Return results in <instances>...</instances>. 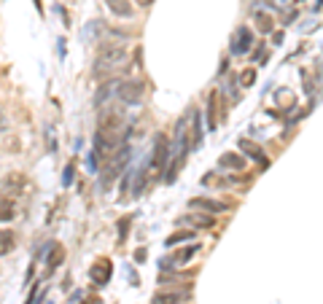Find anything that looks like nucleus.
Wrapping results in <instances>:
<instances>
[{
	"mask_svg": "<svg viewBox=\"0 0 323 304\" xmlns=\"http://www.w3.org/2000/svg\"><path fill=\"white\" fill-rule=\"evenodd\" d=\"M127 60V46L124 43H102L97 49V60H95V76L97 73H108V70H116L119 65H124Z\"/></svg>",
	"mask_w": 323,
	"mask_h": 304,
	"instance_id": "1",
	"label": "nucleus"
},
{
	"mask_svg": "<svg viewBox=\"0 0 323 304\" xmlns=\"http://www.w3.org/2000/svg\"><path fill=\"white\" fill-rule=\"evenodd\" d=\"M170 162V143L164 140V137H157L154 140V153H151V159H148V175H159V173H164V164Z\"/></svg>",
	"mask_w": 323,
	"mask_h": 304,
	"instance_id": "2",
	"label": "nucleus"
},
{
	"mask_svg": "<svg viewBox=\"0 0 323 304\" xmlns=\"http://www.w3.org/2000/svg\"><path fill=\"white\" fill-rule=\"evenodd\" d=\"M143 91H146V84L143 81H121L119 87H116V97L124 105H140V100H143Z\"/></svg>",
	"mask_w": 323,
	"mask_h": 304,
	"instance_id": "3",
	"label": "nucleus"
},
{
	"mask_svg": "<svg viewBox=\"0 0 323 304\" xmlns=\"http://www.w3.org/2000/svg\"><path fill=\"white\" fill-rule=\"evenodd\" d=\"M218 100H221V94H218L216 89L210 91V97H207V108H205V119H207V132H216L218 124H221V119H226V111H221L218 108Z\"/></svg>",
	"mask_w": 323,
	"mask_h": 304,
	"instance_id": "4",
	"label": "nucleus"
},
{
	"mask_svg": "<svg viewBox=\"0 0 323 304\" xmlns=\"http://www.w3.org/2000/svg\"><path fill=\"white\" fill-rule=\"evenodd\" d=\"M202 137H205V124H202V113L194 108L189 113V151H197L202 146Z\"/></svg>",
	"mask_w": 323,
	"mask_h": 304,
	"instance_id": "5",
	"label": "nucleus"
},
{
	"mask_svg": "<svg viewBox=\"0 0 323 304\" xmlns=\"http://www.w3.org/2000/svg\"><path fill=\"white\" fill-rule=\"evenodd\" d=\"M199 253V245H186V248H181V250H175V253H170L164 261H159V269L164 272V269H172V267H181V264H189L192 261V256H197Z\"/></svg>",
	"mask_w": 323,
	"mask_h": 304,
	"instance_id": "6",
	"label": "nucleus"
},
{
	"mask_svg": "<svg viewBox=\"0 0 323 304\" xmlns=\"http://www.w3.org/2000/svg\"><path fill=\"white\" fill-rule=\"evenodd\" d=\"M251 46H253V32L248 30L245 25L237 27L234 35H232V43H229V51H232V54H248Z\"/></svg>",
	"mask_w": 323,
	"mask_h": 304,
	"instance_id": "7",
	"label": "nucleus"
},
{
	"mask_svg": "<svg viewBox=\"0 0 323 304\" xmlns=\"http://www.w3.org/2000/svg\"><path fill=\"white\" fill-rule=\"evenodd\" d=\"M189 208L216 215V213H224V210H226V202H218V199H210V197H194V199H189Z\"/></svg>",
	"mask_w": 323,
	"mask_h": 304,
	"instance_id": "8",
	"label": "nucleus"
},
{
	"mask_svg": "<svg viewBox=\"0 0 323 304\" xmlns=\"http://www.w3.org/2000/svg\"><path fill=\"white\" fill-rule=\"evenodd\" d=\"M240 151L245 153L248 159H253V162H256L258 167H267V164H269L267 153H264V151H261V148H258L253 140H248V137H242V140H240Z\"/></svg>",
	"mask_w": 323,
	"mask_h": 304,
	"instance_id": "9",
	"label": "nucleus"
},
{
	"mask_svg": "<svg viewBox=\"0 0 323 304\" xmlns=\"http://www.w3.org/2000/svg\"><path fill=\"white\" fill-rule=\"evenodd\" d=\"M92 280H95V285H105L108 280H111V274H113V264L108 261V259H97V264L92 267Z\"/></svg>",
	"mask_w": 323,
	"mask_h": 304,
	"instance_id": "10",
	"label": "nucleus"
},
{
	"mask_svg": "<svg viewBox=\"0 0 323 304\" xmlns=\"http://www.w3.org/2000/svg\"><path fill=\"white\" fill-rule=\"evenodd\" d=\"M218 164H221L224 170H232V173H240V170H245V156H240V153H234V151H226V153H221V159H218Z\"/></svg>",
	"mask_w": 323,
	"mask_h": 304,
	"instance_id": "11",
	"label": "nucleus"
},
{
	"mask_svg": "<svg viewBox=\"0 0 323 304\" xmlns=\"http://www.w3.org/2000/svg\"><path fill=\"white\" fill-rule=\"evenodd\" d=\"M189 291L192 288H186V291H162V294H157L151 299V304H181V302L189 299Z\"/></svg>",
	"mask_w": 323,
	"mask_h": 304,
	"instance_id": "12",
	"label": "nucleus"
},
{
	"mask_svg": "<svg viewBox=\"0 0 323 304\" xmlns=\"http://www.w3.org/2000/svg\"><path fill=\"white\" fill-rule=\"evenodd\" d=\"M253 22H256V27H258L261 32H272V27H275L272 14H267L264 8H256V11H253Z\"/></svg>",
	"mask_w": 323,
	"mask_h": 304,
	"instance_id": "13",
	"label": "nucleus"
},
{
	"mask_svg": "<svg viewBox=\"0 0 323 304\" xmlns=\"http://www.w3.org/2000/svg\"><path fill=\"white\" fill-rule=\"evenodd\" d=\"M25 175H19V173H11L8 178H3V188L5 191H11V194H22V188H25Z\"/></svg>",
	"mask_w": 323,
	"mask_h": 304,
	"instance_id": "14",
	"label": "nucleus"
},
{
	"mask_svg": "<svg viewBox=\"0 0 323 304\" xmlns=\"http://www.w3.org/2000/svg\"><path fill=\"white\" fill-rule=\"evenodd\" d=\"M16 240H14V232L11 229H0V256H8L14 250Z\"/></svg>",
	"mask_w": 323,
	"mask_h": 304,
	"instance_id": "15",
	"label": "nucleus"
},
{
	"mask_svg": "<svg viewBox=\"0 0 323 304\" xmlns=\"http://www.w3.org/2000/svg\"><path fill=\"white\" fill-rule=\"evenodd\" d=\"M105 3H108V8H111L116 16H132L129 0H105Z\"/></svg>",
	"mask_w": 323,
	"mask_h": 304,
	"instance_id": "16",
	"label": "nucleus"
},
{
	"mask_svg": "<svg viewBox=\"0 0 323 304\" xmlns=\"http://www.w3.org/2000/svg\"><path fill=\"white\" fill-rule=\"evenodd\" d=\"M62 259H65V248H62V245H54V248L49 250V259H46V264H49V269H57L62 264Z\"/></svg>",
	"mask_w": 323,
	"mask_h": 304,
	"instance_id": "17",
	"label": "nucleus"
},
{
	"mask_svg": "<svg viewBox=\"0 0 323 304\" xmlns=\"http://www.w3.org/2000/svg\"><path fill=\"white\" fill-rule=\"evenodd\" d=\"M11 218H14V202L8 197H3L0 199V223L11 221Z\"/></svg>",
	"mask_w": 323,
	"mask_h": 304,
	"instance_id": "18",
	"label": "nucleus"
},
{
	"mask_svg": "<svg viewBox=\"0 0 323 304\" xmlns=\"http://www.w3.org/2000/svg\"><path fill=\"white\" fill-rule=\"evenodd\" d=\"M113 87H116V84H102V87H100V91L95 94V105H97V108H102V105H105V100L111 97Z\"/></svg>",
	"mask_w": 323,
	"mask_h": 304,
	"instance_id": "19",
	"label": "nucleus"
},
{
	"mask_svg": "<svg viewBox=\"0 0 323 304\" xmlns=\"http://www.w3.org/2000/svg\"><path fill=\"white\" fill-rule=\"evenodd\" d=\"M194 237V232H189V229H186V232H175V234H170V237H167V248H172V245H178V243H189V240H192Z\"/></svg>",
	"mask_w": 323,
	"mask_h": 304,
	"instance_id": "20",
	"label": "nucleus"
},
{
	"mask_svg": "<svg viewBox=\"0 0 323 304\" xmlns=\"http://www.w3.org/2000/svg\"><path fill=\"white\" fill-rule=\"evenodd\" d=\"M186 221L194 226H213V215H186Z\"/></svg>",
	"mask_w": 323,
	"mask_h": 304,
	"instance_id": "21",
	"label": "nucleus"
},
{
	"mask_svg": "<svg viewBox=\"0 0 323 304\" xmlns=\"http://www.w3.org/2000/svg\"><path fill=\"white\" fill-rule=\"evenodd\" d=\"M253 81H256V70H242V73H240V84H242L245 89L251 87Z\"/></svg>",
	"mask_w": 323,
	"mask_h": 304,
	"instance_id": "22",
	"label": "nucleus"
},
{
	"mask_svg": "<svg viewBox=\"0 0 323 304\" xmlns=\"http://www.w3.org/2000/svg\"><path fill=\"white\" fill-rule=\"evenodd\" d=\"M127 229H129V218H121V223H119V243H124L127 240Z\"/></svg>",
	"mask_w": 323,
	"mask_h": 304,
	"instance_id": "23",
	"label": "nucleus"
},
{
	"mask_svg": "<svg viewBox=\"0 0 323 304\" xmlns=\"http://www.w3.org/2000/svg\"><path fill=\"white\" fill-rule=\"evenodd\" d=\"M73 173H76V167H73V164H67V167H65V175H62V186H70V183H73Z\"/></svg>",
	"mask_w": 323,
	"mask_h": 304,
	"instance_id": "24",
	"label": "nucleus"
},
{
	"mask_svg": "<svg viewBox=\"0 0 323 304\" xmlns=\"http://www.w3.org/2000/svg\"><path fill=\"white\" fill-rule=\"evenodd\" d=\"M5 129H8V116L0 111V132H5Z\"/></svg>",
	"mask_w": 323,
	"mask_h": 304,
	"instance_id": "25",
	"label": "nucleus"
},
{
	"mask_svg": "<svg viewBox=\"0 0 323 304\" xmlns=\"http://www.w3.org/2000/svg\"><path fill=\"white\" fill-rule=\"evenodd\" d=\"M135 261H137V264L146 261V250H143V248H137V250H135Z\"/></svg>",
	"mask_w": 323,
	"mask_h": 304,
	"instance_id": "26",
	"label": "nucleus"
},
{
	"mask_svg": "<svg viewBox=\"0 0 323 304\" xmlns=\"http://www.w3.org/2000/svg\"><path fill=\"white\" fill-rule=\"evenodd\" d=\"M261 57H264V46H258V49L253 51V62H258V60H261Z\"/></svg>",
	"mask_w": 323,
	"mask_h": 304,
	"instance_id": "27",
	"label": "nucleus"
},
{
	"mask_svg": "<svg viewBox=\"0 0 323 304\" xmlns=\"http://www.w3.org/2000/svg\"><path fill=\"white\" fill-rule=\"evenodd\" d=\"M84 304H89V302H84Z\"/></svg>",
	"mask_w": 323,
	"mask_h": 304,
	"instance_id": "28",
	"label": "nucleus"
}]
</instances>
